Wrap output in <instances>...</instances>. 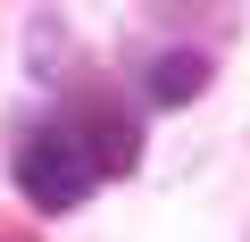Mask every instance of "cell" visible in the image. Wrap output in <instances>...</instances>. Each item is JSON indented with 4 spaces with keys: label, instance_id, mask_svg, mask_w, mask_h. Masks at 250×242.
Listing matches in <instances>:
<instances>
[{
    "label": "cell",
    "instance_id": "cell-1",
    "mask_svg": "<svg viewBox=\"0 0 250 242\" xmlns=\"http://www.w3.org/2000/svg\"><path fill=\"white\" fill-rule=\"evenodd\" d=\"M92 159L67 142V126H42V134H25L17 142V192L34 200V209H83L92 200Z\"/></svg>",
    "mask_w": 250,
    "mask_h": 242
},
{
    "label": "cell",
    "instance_id": "cell-2",
    "mask_svg": "<svg viewBox=\"0 0 250 242\" xmlns=\"http://www.w3.org/2000/svg\"><path fill=\"white\" fill-rule=\"evenodd\" d=\"M59 126H67V142L92 159V176H134V167H142V126H134L117 100H100V92H83Z\"/></svg>",
    "mask_w": 250,
    "mask_h": 242
},
{
    "label": "cell",
    "instance_id": "cell-3",
    "mask_svg": "<svg viewBox=\"0 0 250 242\" xmlns=\"http://www.w3.org/2000/svg\"><path fill=\"white\" fill-rule=\"evenodd\" d=\"M142 84H150V100H167V109H175V100H200V92H208V59H200V50H159V59L142 67Z\"/></svg>",
    "mask_w": 250,
    "mask_h": 242
}]
</instances>
